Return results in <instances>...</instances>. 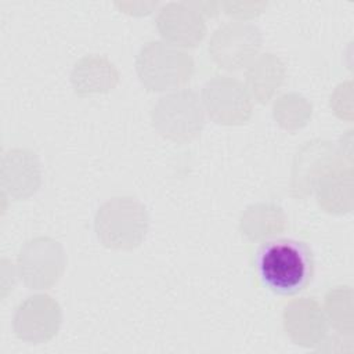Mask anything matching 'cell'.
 I'll return each instance as SVG.
<instances>
[{
	"mask_svg": "<svg viewBox=\"0 0 354 354\" xmlns=\"http://www.w3.org/2000/svg\"><path fill=\"white\" fill-rule=\"evenodd\" d=\"M254 264L263 286L278 295H295L303 290L314 275L310 248L290 238L264 241L256 252Z\"/></svg>",
	"mask_w": 354,
	"mask_h": 354,
	"instance_id": "1",
	"label": "cell"
},
{
	"mask_svg": "<svg viewBox=\"0 0 354 354\" xmlns=\"http://www.w3.org/2000/svg\"><path fill=\"white\" fill-rule=\"evenodd\" d=\"M149 217L145 206L133 196L105 201L94 216V232L100 243L111 250H133L147 236Z\"/></svg>",
	"mask_w": 354,
	"mask_h": 354,
	"instance_id": "2",
	"label": "cell"
},
{
	"mask_svg": "<svg viewBox=\"0 0 354 354\" xmlns=\"http://www.w3.org/2000/svg\"><path fill=\"white\" fill-rule=\"evenodd\" d=\"M136 72L149 91H176L192 79L195 62L184 48L165 40H151L136 57Z\"/></svg>",
	"mask_w": 354,
	"mask_h": 354,
	"instance_id": "3",
	"label": "cell"
},
{
	"mask_svg": "<svg viewBox=\"0 0 354 354\" xmlns=\"http://www.w3.org/2000/svg\"><path fill=\"white\" fill-rule=\"evenodd\" d=\"M206 113L201 95L194 90L180 88L162 95L151 111L153 129L166 140L185 144L203 130Z\"/></svg>",
	"mask_w": 354,
	"mask_h": 354,
	"instance_id": "4",
	"label": "cell"
},
{
	"mask_svg": "<svg viewBox=\"0 0 354 354\" xmlns=\"http://www.w3.org/2000/svg\"><path fill=\"white\" fill-rule=\"evenodd\" d=\"M66 256L62 245L51 236H35L26 241L17 257L21 281L33 290L53 288L62 277Z\"/></svg>",
	"mask_w": 354,
	"mask_h": 354,
	"instance_id": "5",
	"label": "cell"
},
{
	"mask_svg": "<svg viewBox=\"0 0 354 354\" xmlns=\"http://www.w3.org/2000/svg\"><path fill=\"white\" fill-rule=\"evenodd\" d=\"M261 30L246 21H231L218 26L209 40L212 61L224 71L246 68L261 48Z\"/></svg>",
	"mask_w": 354,
	"mask_h": 354,
	"instance_id": "6",
	"label": "cell"
},
{
	"mask_svg": "<svg viewBox=\"0 0 354 354\" xmlns=\"http://www.w3.org/2000/svg\"><path fill=\"white\" fill-rule=\"evenodd\" d=\"M205 113L217 124L239 126L253 113V100L243 82L218 75L209 79L201 94Z\"/></svg>",
	"mask_w": 354,
	"mask_h": 354,
	"instance_id": "7",
	"label": "cell"
},
{
	"mask_svg": "<svg viewBox=\"0 0 354 354\" xmlns=\"http://www.w3.org/2000/svg\"><path fill=\"white\" fill-rule=\"evenodd\" d=\"M61 324L59 303L50 295L37 293L18 304L12 318V330L19 340L41 344L58 333Z\"/></svg>",
	"mask_w": 354,
	"mask_h": 354,
	"instance_id": "8",
	"label": "cell"
},
{
	"mask_svg": "<svg viewBox=\"0 0 354 354\" xmlns=\"http://www.w3.org/2000/svg\"><path fill=\"white\" fill-rule=\"evenodd\" d=\"M340 160H343V155L332 142L325 140L306 142L293 159L290 183L292 195L299 199L311 195L321 176Z\"/></svg>",
	"mask_w": 354,
	"mask_h": 354,
	"instance_id": "9",
	"label": "cell"
},
{
	"mask_svg": "<svg viewBox=\"0 0 354 354\" xmlns=\"http://www.w3.org/2000/svg\"><path fill=\"white\" fill-rule=\"evenodd\" d=\"M156 29L162 39L180 48H194L206 36L205 17L189 3H167L158 11Z\"/></svg>",
	"mask_w": 354,
	"mask_h": 354,
	"instance_id": "10",
	"label": "cell"
},
{
	"mask_svg": "<svg viewBox=\"0 0 354 354\" xmlns=\"http://www.w3.org/2000/svg\"><path fill=\"white\" fill-rule=\"evenodd\" d=\"M1 194L12 201L28 199L41 185V167L37 155L28 148H12L3 153L0 165Z\"/></svg>",
	"mask_w": 354,
	"mask_h": 354,
	"instance_id": "11",
	"label": "cell"
},
{
	"mask_svg": "<svg viewBox=\"0 0 354 354\" xmlns=\"http://www.w3.org/2000/svg\"><path fill=\"white\" fill-rule=\"evenodd\" d=\"M282 324L290 340L303 347L321 344L328 332L324 308L313 297L290 300L283 308Z\"/></svg>",
	"mask_w": 354,
	"mask_h": 354,
	"instance_id": "12",
	"label": "cell"
},
{
	"mask_svg": "<svg viewBox=\"0 0 354 354\" xmlns=\"http://www.w3.org/2000/svg\"><path fill=\"white\" fill-rule=\"evenodd\" d=\"M120 80L116 65L105 55L88 54L79 58L71 71V84L76 95L84 98L112 91Z\"/></svg>",
	"mask_w": 354,
	"mask_h": 354,
	"instance_id": "13",
	"label": "cell"
},
{
	"mask_svg": "<svg viewBox=\"0 0 354 354\" xmlns=\"http://www.w3.org/2000/svg\"><path fill=\"white\" fill-rule=\"evenodd\" d=\"M285 77V62L272 53H263L245 68L243 84L253 101L267 104L279 91Z\"/></svg>",
	"mask_w": 354,
	"mask_h": 354,
	"instance_id": "14",
	"label": "cell"
},
{
	"mask_svg": "<svg viewBox=\"0 0 354 354\" xmlns=\"http://www.w3.org/2000/svg\"><path fill=\"white\" fill-rule=\"evenodd\" d=\"M314 192L321 209L330 214H344L353 207V169L340 160L317 181Z\"/></svg>",
	"mask_w": 354,
	"mask_h": 354,
	"instance_id": "15",
	"label": "cell"
},
{
	"mask_svg": "<svg viewBox=\"0 0 354 354\" xmlns=\"http://www.w3.org/2000/svg\"><path fill=\"white\" fill-rule=\"evenodd\" d=\"M286 228V216L275 203H256L246 207L239 217V231L249 241L264 242Z\"/></svg>",
	"mask_w": 354,
	"mask_h": 354,
	"instance_id": "16",
	"label": "cell"
},
{
	"mask_svg": "<svg viewBox=\"0 0 354 354\" xmlns=\"http://www.w3.org/2000/svg\"><path fill=\"white\" fill-rule=\"evenodd\" d=\"M313 115L311 102L297 93H286L272 104L274 120L285 130L295 131L304 127Z\"/></svg>",
	"mask_w": 354,
	"mask_h": 354,
	"instance_id": "17",
	"label": "cell"
}]
</instances>
